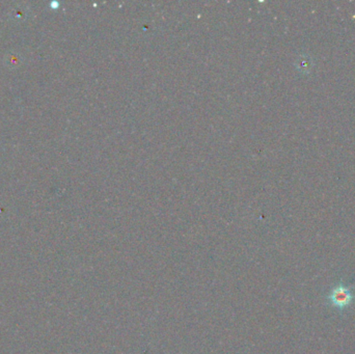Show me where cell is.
<instances>
[{"label": "cell", "instance_id": "6da1fadb", "mask_svg": "<svg viewBox=\"0 0 355 354\" xmlns=\"http://www.w3.org/2000/svg\"><path fill=\"white\" fill-rule=\"evenodd\" d=\"M328 299L330 300L332 305L337 307V309H344V307L348 306L352 302L353 295L350 289L346 288L341 284L332 289L330 295L328 296Z\"/></svg>", "mask_w": 355, "mask_h": 354}]
</instances>
